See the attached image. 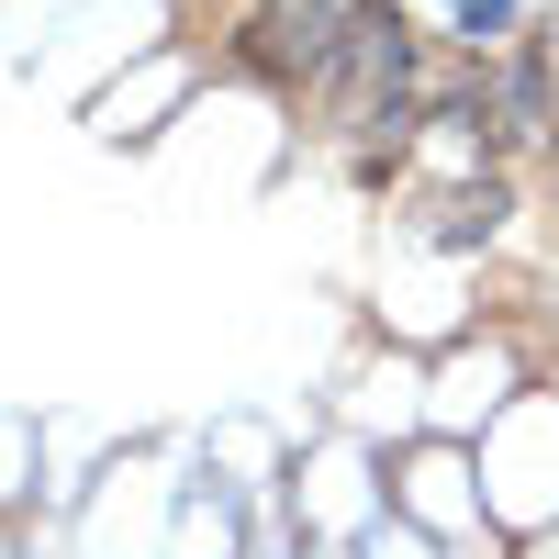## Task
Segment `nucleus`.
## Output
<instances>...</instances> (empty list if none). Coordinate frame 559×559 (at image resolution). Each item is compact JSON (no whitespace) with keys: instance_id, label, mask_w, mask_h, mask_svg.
Returning a JSON list of instances; mask_svg holds the SVG:
<instances>
[{"instance_id":"7ed1b4c3","label":"nucleus","mask_w":559,"mask_h":559,"mask_svg":"<svg viewBox=\"0 0 559 559\" xmlns=\"http://www.w3.org/2000/svg\"><path fill=\"white\" fill-rule=\"evenodd\" d=\"M459 12H471V34H492L503 12H515V0H459Z\"/></svg>"},{"instance_id":"f03ea898","label":"nucleus","mask_w":559,"mask_h":559,"mask_svg":"<svg viewBox=\"0 0 559 559\" xmlns=\"http://www.w3.org/2000/svg\"><path fill=\"white\" fill-rule=\"evenodd\" d=\"M403 90H414V45H403L392 12H369L347 34L336 79H324V102H336V123H403Z\"/></svg>"},{"instance_id":"f257e3e1","label":"nucleus","mask_w":559,"mask_h":559,"mask_svg":"<svg viewBox=\"0 0 559 559\" xmlns=\"http://www.w3.org/2000/svg\"><path fill=\"white\" fill-rule=\"evenodd\" d=\"M358 23H369V0H269L247 23V68L280 79V90H324Z\"/></svg>"}]
</instances>
